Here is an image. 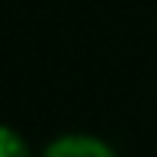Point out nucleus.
I'll list each match as a JSON object with an SVG mask.
<instances>
[{
  "instance_id": "obj_1",
  "label": "nucleus",
  "mask_w": 157,
  "mask_h": 157,
  "mask_svg": "<svg viewBox=\"0 0 157 157\" xmlns=\"http://www.w3.org/2000/svg\"><path fill=\"white\" fill-rule=\"evenodd\" d=\"M42 157H116V151L93 135H61L45 147Z\"/></svg>"
},
{
  "instance_id": "obj_2",
  "label": "nucleus",
  "mask_w": 157,
  "mask_h": 157,
  "mask_svg": "<svg viewBox=\"0 0 157 157\" xmlns=\"http://www.w3.org/2000/svg\"><path fill=\"white\" fill-rule=\"evenodd\" d=\"M0 157H29V147L19 138L13 128H3L0 132Z\"/></svg>"
}]
</instances>
